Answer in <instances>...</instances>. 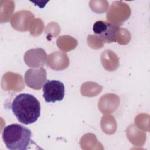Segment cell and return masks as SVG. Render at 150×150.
<instances>
[{"instance_id": "1", "label": "cell", "mask_w": 150, "mask_h": 150, "mask_svg": "<svg viewBox=\"0 0 150 150\" xmlns=\"http://www.w3.org/2000/svg\"><path fill=\"white\" fill-rule=\"evenodd\" d=\"M11 109L18 120L25 125L35 122L40 115V104L33 95L18 94L13 99Z\"/></svg>"}, {"instance_id": "2", "label": "cell", "mask_w": 150, "mask_h": 150, "mask_svg": "<svg viewBox=\"0 0 150 150\" xmlns=\"http://www.w3.org/2000/svg\"><path fill=\"white\" fill-rule=\"evenodd\" d=\"M32 132L27 127L19 124L5 127L2 137L6 147L11 150H26L29 148Z\"/></svg>"}, {"instance_id": "3", "label": "cell", "mask_w": 150, "mask_h": 150, "mask_svg": "<svg viewBox=\"0 0 150 150\" xmlns=\"http://www.w3.org/2000/svg\"><path fill=\"white\" fill-rule=\"evenodd\" d=\"M119 30L120 28L118 25L104 21H96L93 26L95 36L106 43L117 41Z\"/></svg>"}, {"instance_id": "4", "label": "cell", "mask_w": 150, "mask_h": 150, "mask_svg": "<svg viewBox=\"0 0 150 150\" xmlns=\"http://www.w3.org/2000/svg\"><path fill=\"white\" fill-rule=\"evenodd\" d=\"M43 97L47 103L62 101L64 96V86L59 80H47L43 87Z\"/></svg>"}, {"instance_id": "5", "label": "cell", "mask_w": 150, "mask_h": 150, "mask_svg": "<svg viewBox=\"0 0 150 150\" xmlns=\"http://www.w3.org/2000/svg\"><path fill=\"white\" fill-rule=\"evenodd\" d=\"M25 83L33 90H40L46 81V72L43 67L28 69L25 74Z\"/></svg>"}, {"instance_id": "6", "label": "cell", "mask_w": 150, "mask_h": 150, "mask_svg": "<svg viewBox=\"0 0 150 150\" xmlns=\"http://www.w3.org/2000/svg\"><path fill=\"white\" fill-rule=\"evenodd\" d=\"M47 55L44 49H32L26 52L24 56L25 63L31 67H43L46 61Z\"/></svg>"}, {"instance_id": "7", "label": "cell", "mask_w": 150, "mask_h": 150, "mask_svg": "<svg viewBox=\"0 0 150 150\" xmlns=\"http://www.w3.org/2000/svg\"><path fill=\"white\" fill-rule=\"evenodd\" d=\"M33 17L34 15L30 11H18L12 16L11 23L12 26L17 30L26 31L29 29V22Z\"/></svg>"}, {"instance_id": "8", "label": "cell", "mask_w": 150, "mask_h": 150, "mask_svg": "<svg viewBox=\"0 0 150 150\" xmlns=\"http://www.w3.org/2000/svg\"><path fill=\"white\" fill-rule=\"evenodd\" d=\"M69 58L67 54L62 52H55L48 56L47 64L53 70H60L67 67Z\"/></svg>"}]
</instances>
